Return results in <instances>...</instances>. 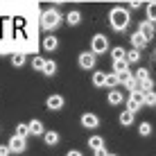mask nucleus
Wrapping results in <instances>:
<instances>
[{
	"mask_svg": "<svg viewBox=\"0 0 156 156\" xmlns=\"http://www.w3.org/2000/svg\"><path fill=\"white\" fill-rule=\"evenodd\" d=\"M66 156H84L82 152H79V149H70V152H68Z\"/></svg>",
	"mask_w": 156,
	"mask_h": 156,
	"instance_id": "obj_35",
	"label": "nucleus"
},
{
	"mask_svg": "<svg viewBox=\"0 0 156 156\" xmlns=\"http://www.w3.org/2000/svg\"><path fill=\"white\" fill-rule=\"evenodd\" d=\"M63 102H66V100H63V95H50V98L45 100V106L50 111H61L63 109Z\"/></svg>",
	"mask_w": 156,
	"mask_h": 156,
	"instance_id": "obj_8",
	"label": "nucleus"
},
{
	"mask_svg": "<svg viewBox=\"0 0 156 156\" xmlns=\"http://www.w3.org/2000/svg\"><path fill=\"white\" fill-rule=\"evenodd\" d=\"M102 145H104V138L102 136H90L88 138V147L90 149H98V147H102Z\"/></svg>",
	"mask_w": 156,
	"mask_h": 156,
	"instance_id": "obj_26",
	"label": "nucleus"
},
{
	"mask_svg": "<svg viewBox=\"0 0 156 156\" xmlns=\"http://www.w3.org/2000/svg\"><path fill=\"white\" fill-rule=\"evenodd\" d=\"M147 77H149L147 68H138V70H136V79H138V82H140V79H147Z\"/></svg>",
	"mask_w": 156,
	"mask_h": 156,
	"instance_id": "obj_31",
	"label": "nucleus"
},
{
	"mask_svg": "<svg viewBox=\"0 0 156 156\" xmlns=\"http://www.w3.org/2000/svg\"><path fill=\"white\" fill-rule=\"evenodd\" d=\"M25 61H27V59H25L23 52H18V55H14V57H12V66H16V68L25 66Z\"/></svg>",
	"mask_w": 156,
	"mask_h": 156,
	"instance_id": "obj_27",
	"label": "nucleus"
},
{
	"mask_svg": "<svg viewBox=\"0 0 156 156\" xmlns=\"http://www.w3.org/2000/svg\"><path fill=\"white\" fill-rule=\"evenodd\" d=\"M147 43H149V41L145 39V36H143V34H140V32H138V30H136V32H133V34H131V45H133V48H138V50H143V48L147 45Z\"/></svg>",
	"mask_w": 156,
	"mask_h": 156,
	"instance_id": "obj_11",
	"label": "nucleus"
},
{
	"mask_svg": "<svg viewBox=\"0 0 156 156\" xmlns=\"http://www.w3.org/2000/svg\"><path fill=\"white\" fill-rule=\"evenodd\" d=\"M61 20H63V16L59 14V9H45L41 14V27L45 32H52L61 25Z\"/></svg>",
	"mask_w": 156,
	"mask_h": 156,
	"instance_id": "obj_2",
	"label": "nucleus"
},
{
	"mask_svg": "<svg viewBox=\"0 0 156 156\" xmlns=\"http://www.w3.org/2000/svg\"><path fill=\"white\" fill-rule=\"evenodd\" d=\"M95 61H98V55H95L93 50H90V52H82V55L77 57L79 68H84V70H93V68H95Z\"/></svg>",
	"mask_w": 156,
	"mask_h": 156,
	"instance_id": "obj_5",
	"label": "nucleus"
},
{
	"mask_svg": "<svg viewBox=\"0 0 156 156\" xmlns=\"http://www.w3.org/2000/svg\"><path fill=\"white\" fill-rule=\"evenodd\" d=\"M45 61H48V59H43V57H34V59H32V66H34L36 70L43 73V68H45Z\"/></svg>",
	"mask_w": 156,
	"mask_h": 156,
	"instance_id": "obj_29",
	"label": "nucleus"
},
{
	"mask_svg": "<svg viewBox=\"0 0 156 156\" xmlns=\"http://www.w3.org/2000/svg\"><path fill=\"white\" fill-rule=\"evenodd\" d=\"M106 100H109V104L118 106V104H122L125 95H122V90H118V88H111V90H109V95H106Z\"/></svg>",
	"mask_w": 156,
	"mask_h": 156,
	"instance_id": "obj_10",
	"label": "nucleus"
},
{
	"mask_svg": "<svg viewBox=\"0 0 156 156\" xmlns=\"http://www.w3.org/2000/svg\"><path fill=\"white\" fill-rule=\"evenodd\" d=\"M25 140H27V138H23V136H14L9 138V149H12V154H20V152H25V147H27V145H25Z\"/></svg>",
	"mask_w": 156,
	"mask_h": 156,
	"instance_id": "obj_6",
	"label": "nucleus"
},
{
	"mask_svg": "<svg viewBox=\"0 0 156 156\" xmlns=\"http://www.w3.org/2000/svg\"><path fill=\"white\" fill-rule=\"evenodd\" d=\"M16 136H23V138H27L32 136V131H30V125H25V122H20V125H16Z\"/></svg>",
	"mask_w": 156,
	"mask_h": 156,
	"instance_id": "obj_21",
	"label": "nucleus"
},
{
	"mask_svg": "<svg viewBox=\"0 0 156 156\" xmlns=\"http://www.w3.org/2000/svg\"><path fill=\"white\" fill-rule=\"evenodd\" d=\"M120 125L122 127H131L133 125V111H129V109H125L120 113Z\"/></svg>",
	"mask_w": 156,
	"mask_h": 156,
	"instance_id": "obj_15",
	"label": "nucleus"
},
{
	"mask_svg": "<svg viewBox=\"0 0 156 156\" xmlns=\"http://www.w3.org/2000/svg\"><path fill=\"white\" fill-rule=\"evenodd\" d=\"M90 50H93L95 55H104V52L109 50V39H106L104 34H95L93 39H90Z\"/></svg>",
	"mask_w": 156,
	"mask_h": 156,
	"instance_id": "obj_4",
	"label": "nucleus"
},
{
	"mask_svg": "<svg viewBox=\"0 0 156 156\" xmlns=\"http://www.w3.org/2000/svg\"><path fill=\"white\" fill-rule=\"evenodd\" d=\"M106 88H118L120 86V77H118V73H106V82H104Z\"/></svg>",
	"mask_w": 156,
	"mask_h": 156,
	"instance_id": "obj_13",
	"label": "nucleus"
},
{
	"mask_svg": "<svg viewBox=\"0 0 156 156\" xmlns=\"http://www.w3.org/2000/svg\"><path fill=\"white\" fill-rule=\"evenodd\" d=\"M27 125H30L32 136H43V133H45V129H43V122H41V120H36V118H34V120H30Z\"/></svg>",
	"mask_w": 156,
	"mask_h": 156,
	"instance_id": "obj_12",
	"label": "nucleus"
},
{
	"mask_svg": "<svg viewBox=\"0 0 156 156\" xmlns=\"http://www.w3.org/2000/svg\"><path fill=\"white\" fill-rule=\"evenodd\" d=\"M63 20H66V23L70 25V27H75V25H79V23H82V14H79V12H68V16H66Z\"/></svg>",
	"mask_w": 156,
	"mask_h": 156,
	"instance_id": "obj_16",
	"label": "nucleus"
},
{
	"mask_svg": "<svg viewBox=\"0 0 156 156\" xmlns=\"http://www.w3.org/2000/svg\"><path fill=\"white\" fill-rule=\"evenodd\" d=\"M111 59H113V61H118V59H127V50L122 45L111 48Z\"/></svg>",
	"mask_w": 156,
	"mask_h": 156,
	"instance_id": "obj_18",
	"label": "nucleus"
},
{
	"mask_svg": "<svg viewBox=\"0 0 156 156\" xmlns=\"http://www.w3.org/2000/svg\"><path fill=\"white\" fill-rule=\"evenodd\" d=\"M127 61L129 63H138L140 61V50H138V48H131V50L127 52Z\"/></svg>",
	"mask_w": 156,
	"mask_h": 156,
	"instance_id": "obj_22",
	"label": "nucleus"
},
{
	"mask_svg": "<svg viewBox=\"0 0 156 156\" xmlns=\"http://www.w3.org/2000/svg\"><path fill=\"white\" fill-rule=\"evenodd\" d=\"M57 73V63L52 61V59H48L45 61V68H43V75H48V77H52V75Z\"/></svg>",
	"mask_w": 156,
	"mask_h": 156,
	"instance_id": "obj_23",
	"label": "nucleus"
},
{
	"mask_svg": "<svg viewBox=\"0 0 156 156\" xmlns=\"http://www.w3.org/2000/svg\"><path fill=\"white\" fill-rule=\"evenodd\" d=\"M106 82V73L104 70H98V73H93V86H98V88H102Z\"/></svg>",
	"mask_w": 156,
	"mask_h": 156,
	"instance_id": "obj_20",
	"label": "nucleus"
},
{
	"mask_svg": "<svg viewBox=\"0 0 156 156\" xmlns=\"http://www.w3.org/2000/svg\"><path fill=\"white\" fill-rule=\"evenodd\" d=\"M154 25H156V23H152V20H140V25H138V32H140V34H143L147 41H152V39H154V32H156Z\"/></svg>",
	"mask_w": 156,
	"mask_h": 156,
	"instance_id": "obj_7",
	"label": "nucleus"
},
{
	"mask_svg": "<svg viewBox=\"0 0 156 156\" xmlns=\"http://www.w3.org/2000/svg\"><path fill=\"white\" fill-rule=\"evenodd\" d=\"M147 20L156 23V2H149L147 5Z\"/></svg>",
	"mask_w": 156,
	"mask_h": 156,
	"instance_id": "obj_30",
	"label": "nucleus"
},
{
	"mask_svg": "<svg viewBox=\"0 0 156 156\" xmlns=\"http://www.w3.org/2000/svg\"><path fill=\"white\" fill-rule=\"evenodd\" d=\"M9 154H12L9 145H0V156H9Z\"/></svg>",
	"mask_w": 156,
	"mask_h": 156,
	"instance_id": "obj_33",
	"label": "nucleus"
},
{
	"mask_svg": "<svg viewBox=\"0 0 156 156\" xmlns=\"http://www.w3.org/2000/svg\"><path fill=\"white\" fill-rule=\"evenodd\" d=\"M145 106V90H140V88H136V90H131V95H129V100H127V109L129 111H140Z\"/></svg>",
	"mask_w": 156,
	"mask_h": 156,
	"instance_id": "obj_3",
	"label": "nucleus"
},
{
	"mask_svg": "<svg viewBox=\"0 0 156 156\" xmlns=\"http://www.w3.org/2000/svg\"><path fill=\"white\" fill-rule=\"evenodd\" d=\"M43 140H45V145L55 147V145L59 143V133L57 131H45V133H43Z\"/></svg>",
	"mask_w": 156,
	"mask_h": 156,
	"instance_id": "obj_17",
	"label": "nucleus"
},
{
	"mask_svg": "<svg viewBox=\"0 0 156 156\" xmlns=\"http://www.w3.org/2000/svg\"><path fill=\"white\" fill-rule=\"evenodd\" d=\"M129 20H131V16H129V12L122 9V7H113L109 12V23H111V27L115 32H125L129 27Z\"/></svg>",
	"mask_w": 156,
	"mask_h": 156,
	"instance_id": "obj_1",
	"label": "nucleus"
},
{
	"mask_svg": "<svg viewBox=\"0 0 156 156\" xmlns=\"http://www.w3.org/2000/svg\"><path fill=\"white\" fill-rule=\"evenodd\" d=\"M129 70V61L127 59H118V61H113V73H127Z\"/></svg>",
	"mask_w": 156,
	"mask_h": 156,
	"instance_id": "obj_19",
	"label": "nucleus"
},
{
	"mask_svg": "<svg viewBox=\"0 0 156 156\" xmlns=\"http://www.w3.org/2000/svg\"><path fill=\"white\" fill-rule=\"evenodd\" d=\"M82 127H86V129H98L100 127V118L95 115V113H84L82 115Z\"/></svg>",
	"mask_w": 156,
	"mask_h": 156,
	"instance_id": "obj_9",
	"label": "nucleus"
},
{
	"mask_svg": "<svg viewBox=\"0 0 156 156\" xmlns=\"http://www.w3.org/2000/svg\"><path fill=\"white\" fill-rule=\"evenodd\" d=\"M109 156H115V154H109Z\"/></svg>",
	"mask_w": 156,
	"mask_h": 156,
	"instance_id": "obj_36",
	"label": "nucleus"
},
{
	"mask_svg": "<svg viewBox=\"0 0 156 156\" xmlns=\"http://www.w3.org/2000/svg\"><path fill=\"white\" fill-rule=\"evenodd\" d=\"M145 106H156V93L154 90H147V93H145Z\"/></svg>",
	"mask_w": 156,
	"mask_h": 156,
	"instance_id": "obj_28",
	"label": "nucleus"
},
{
	"mask_svg": "<svg viewBox=\"0 0 156 156\" xmlns=\"http://www.w3.org/2000/svg\"><path fill=\"white\" fill-rule=\"evenodd\" d=\"M59 48V39L57 36H43V50H57Z\"/></svg>",
	"mask_w": 156,
	"mask_h": 156,
	"instance_id": "obj_14",
	"label": "nucleus"
},
{
	"mask_svg": "<svg viewBox=\"0 0 156 156\" xmlns=\"http://www.w3.org/2000/svg\"><path fill=\"white\" fill-rule=\"evenodd\" d=\"M138 88L140 90H145V93H147V90H154V79H140V82H138Z\"/></svg>",
	"mask_w": 156,
	"mask_h": 156,
	"instance_id": "obj_25",
	"label": "nucleus"
},
{
	"mask_svg": "<svg viewBox=\"0 0 156 156\" xmlns=\"http://www.w3.org/2000/svg\"><path fill=\"white\" fill-rule=\"evenodd\" d=\"M93 156H109V152H106V145H102V147L93 149Z\"/></svg>",
	"mask_w": 156,
	"mask_h": 156,
	"instance_id": "obj_32",
	"label": "nucleus"
},
{
	"mask_svg": "<svg viewBox=\"0 0 156 156\" xmlns=\"http://www.w3.org/2000/svg\"><path fill=\"white\" fill-rule=\"evenodd\" d=\"M138 133H140L143 138L152 136V125H149V122H140V125H138Z\"/></svg>",
	"mask_w": 156,
	"mask_h": 156,
	"instance_id": "obj_24",
	"label": "nucleus"
},
{
	"mask_svg": "<svg viewBox=\"0 0 156 156\" xmlns=\"http://www.w3.org/2000/svg\"><path fill=\"white\" fill-rule=\"evenodd\" d=\"M140 2H143V0H129V7H131V9H138V7H140Z\"/></svg>",
	"mask_w": 156,
	"mask_h": 156,
	"instance_id": "obj_34",
	"label": "nucleus"
}]
</instances>
